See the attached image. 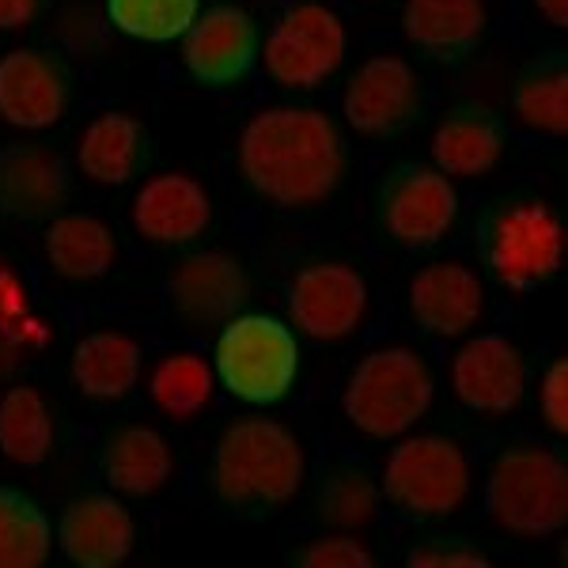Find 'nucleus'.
<instances>
[{
  "label": "nucleus",
  "instance_id": "nucleus-1",
  "mask_svg": "<svg viewBox=\"0 0 568 568\" xmlns=\"http://www.w3.org/2000/svg\"><path fill=\"white\" fill-rule=\"evenodd\" d=\"M235 163L246 186L270 205H323L349 175V141L318 106H262L246 118Z\"/></svg>",
  "mask_w": 568,
  "mask_h": 568
},
{
  "label": "nucleus",
  "instance_id": "nucleus-27",
  "mask_svg": "<svg viewBox=\"0 0 568 568\" xmlns=\"http://www.w3.org/2000/svg\"><path fill=\"white\" fill-rule=\"evenodd\" d=\"M383 489L368 466L337 463L315 489V516L326 530H364L379 519Z\"/></svg>",
  "mask_w": 568,
  "mask_h": 568
},
{
  "label": "nucleus",
  "instance_id": "nucleus-8",
  "mask_svg": "<svg viewBox=\"0 0 568 568\" xmlns=\"http://www.w3.org/2000/svg\"><path fill=\"white\" fill-rule=\"evenodd\" d=\"M349 58V31L326 0H288L262 34L265 77L284 91H315Z\"/></svg>",
  "mask_w": 568,
  "mask_h": 568
},
{
  "label": "nucleus",
  "instance_id": "nucleus-32",
  "mask_svg": "<svg viewBox=\"0 0 568 568\" xmlns=\"http://www.w3.org/2000/svg\"><path fill=\"white\" fill-rule=\"evenodd\" d=\"M292 565L300 568H372V549L353 538V530H323L292 554Z\"/></svg>",
  "mask_w": 568,
  "mask_h": 568
},
{
  "label": "nucleus",
  "instance_id": "nucleus-11",
  "mask_svg": "<svg viewBox=\"0 0 568 568\" xmlns=\"http://www.w3.org/2000/svg\"><path fill=\"white\" fill-rule=\"evenodd\" d=\"M72 99L77 77L65 53L50 45H16L0 58V118L12 130H53L69 118Z\"/></svg>",
  "mask_w": 568,
  "mask_h": 568
},
{
  "label": "nucleus",
  "instance_id": "nucleus-5",
  "mask_svg": "<svg viewBox=\"0 0 568 568\" xmlns=\"http://www.w3.org/2000/svg\"><path fill=\"white\" fill-rule=\"evenodd\" d=\"M213 372L227 398L254 409L281 406L300 379V334L277 315L240 311L220 326Z\"/></svg>",
  "mask_w": 568,
  "mask_h": 568
},
{
  "label": "nucleus",
  "instance_id": "nucleus-13",
  "mask_svg": "<svg viewBox=\"0 0 568 568\" xmlns=\"http://www.w3.org/2000/svg\"><path fill=\"white\" fill-rule=\"evenodd\" d=\"M262 61V27L240 4L201 8L182 34V69L213 91H232L254 77Z\"/></svg>",
  "mask_w": 568,
  "mask_h": 568
},
{
  "label": "nucleus",
  "instance_id": "nucleus-24",
  "mask_svg": "<svg viewBox=\"0 0 568 568\" xmlns=\"http://www.w3.org/2000/svg\"><path fill=\"white\" fill-rule=\"evenodd\" d=\"M42 254L61 281L91 284L110 277V270L118 265V235L103 216L61 213L45 224Z\"/></svg>",
  "mask_w": 568,
  "mask_h": 568
},
{
  "label": "nucleus",
  "instance_id": "nucleus-4",
  "mask_svg": "<svg viewBox=\"0 0 568 568\" xmlns=\"http://www.w3.org/2000/svg\"><path fill=\"white\" fill-rule=\"evenodd\" d=\"M481 500L504 535L549 538L568 524V463L561 447L516 439L493 455Z\"/></svg>",
  "mask_w": 568,
  "mask_h": 568
},
{
  "label": "nucleus",
  "instance_id": "nucleus-19",
  "mask_svg": "<svg viewBox=\"0 0 568 568\" xmlns=\"http://www.w3.org/2000/svg\"><path fill=\"white\" fill-rule=\"evenodd\" d=\"M504 149H508V122L497 106L478 103V99L447 106L428 141L433 163L452 179L489 175L504 160Z\"/></svg>",
  "mask_w": 568,
  "mask_h": 568
},
{
  "label": "nucleus",
  "instance_id": "nucleus-37",
  "mask_svg": "<svg viewBox=\"0 0 568 568\" xmlns=\"http://www.w3.org/2000/svg\"><path fill=\"white\" fill-rule=\"evenodd\" d=\"M530 4H535V12L542 16L549 27H557V31L568 27V0H530Z\"/></svg>",
  "mask_w": 568,
  "mask_h": 568
},
{
  "label": "nucleus",
  "instance_id": "nucleus-7",
  "mask_svg": "<svg viewBox=\"0 0 568 568\" xmlns=\"http://www.w3.org/2000/svg\"><path fill=\"white\" fill-rule=\"evenodd\" d=\"M383 504L414 524L447 519L470 500L474 470L463 444L436 433L398 436L379 474Z\"/></svg>",
  "mask_w": 568,
  "mask_h": 568
},
{
  "label": "nucleus",
  "instance_id": "nucleus-12",
  "mask_svg": "<svg viewBox=\"0 0 568 568\" xmlns=\"http://www.w3.org/2000/svg\"><path fill=\"white\" fill-rule=\"evenodd\" d=\"M368 307V281L345 262H311L288 284V326L315 345L349 342Z\"/></svg>",
  "mask_w": 568,
  "mask_h": 568
},
{
  "label": "nucleus",
  "instance_id": "nucleus-28",
  "mask_svg": "<svg viewBox=\"0 0 568 568\" xmlns=\"http://www.w3.org/2000/svg\"><path fill=\"white\" fill-rule=\"evenodd\" d=\"M53 452V414L39 387H12L0 398V455L34 470Z\"/></svg>",
  "mask_w": 568,
  "mask_h": 568
},
{
  "label": "nucleus",
  "instance_id": "nucleus-26",
  "mask_svg": "<svg viewBox=\"0 0 568 568\" xmlns=\"http://www.w3.org/2000/svg\"><path fill=\"white\" fill-rule=\"evenodd\" d=\"M511 114L538 136L561 141L568 133V61L561 50H542L524 61L511 84Z\"/></svg>",
  "mask_w": 568,
  "mask_h": 568
},
{
  "label": "nucleus",
  "instance_id": "nucleus-9",
  "mask_svg": "<svg viewBox=\"0 0 568 568\" xmlns=\"http://www.w3.org/2000/svg\"><path fill=\"white\" fill-rule=\"evenodd\" d=\"M372 213L379 232L406 251H428L444 243L459 224L463 197L455 179L444 175L436 163L406 160L394 163L375 182Z\"/></svg>",
  "mask_w": 568,
  "mask_h": 568
},
{
  "label": "nucleus",
  "instance_id": "nucleus-21",
  "mask_svg": "<svg viewBox=\"0 0 568 568\" xmlns=\"http://www.w3.org/2000/svg\"><path fill=\"white\" fill-rule=\"evenodd\" d=\"M136 549L133 511L122 500L88 493L61 516V554L77 568H118Z\"/></svg>",
  "mask_w": 568,
  "mask_h": 568
},
{
  "label": "nucleus",
  "instance_id": "nucleus-20",
  "mask_svg": "<svg viewBox=\"0 0 568 568\" xmlns=\"http://www.w3.org/2000/svg\"><path fill=\"white\" fill-rule=\"evenodd\" d=\"M152 133L130 110H103L88 122L77 144V168L103 190L130 186L152 168Z\"/></svg>",
  "mask_w": 568,
  "mask_h": 568
},
{
  "label": "nucleus",
  "instance_id": "nucleus-30",
  "mask_svg": "<svg viewBox=\"0 0 568 568\" xmlns=\"http://www.w3.org/2000/svg\"><path fill=\"white\" fill-rule=\"evenodd\" d=\"M53 554V524L23 489L0 485V568H42Z\"/></svg>",
  "mask_w": 568,
  "mask_h": 568
},
{
  "label": "nucleus",
  "instance_id": "nucleus-23",
  "mask_svg": "<svg viewBox=\"0 0 568 568\" xmlns=\"http://www.w3.org/2000/svg\"><path fill=\"white\" fill-rule=\"evenodd\" d=\"M144 375L141 342L122 329H91L72 349V383L88 402L118 406L133 398Z\"/></svg>",
  "mask_w": 568,
  "mask_h": 568
},
{
  "label": "nucleus",
  "instance_id": "nucleus-34",
  "mask_svg": "<svg viewBox=\"0 0 568 568\" xmlns=\"http://www.w3.org/2000/svg\"><path fill=\"white\" fill-rule=\"evenodd\" d=\"M538 414L549 425L554 436H565L568 433V361L565 356H554L549 368L542 372L538 379Z\"/></svg>",
  "mask_w": 568,
  "mask_h": 568
},
{
  "label": "nucleus",
  "instance_id": "nucleus-17",
  "mask_svg": "<svg viewBox=\"0 0 568 568\" xmlns=\"http://www.w3.org/2000/svg\"><path fill=\"white\" fill-rule=\"evenodd\" d=\"M485 284L463 262H433L409 281V315L420 334L436 342L466 337L485 318Z\"/></svg>",
  "mask_w": 568,
  "mask_h": 568
},
{
  "label": "nucleus",
  "instance_id": "nucleus-3",
  "mask_svg": "<svg viewBox=\"0 0 568 568\" xmlns=\"http://www.w3.org/2000/svg\"><path fill=\"white\" fill-rule=\"evenodd\" d=\"M478 258L508 292H538L565 270V224L554 205L538 197H497L474 224Z\"/></svg>",
  "mask_w": 568,
  "mask_h": 568
},
{
  "label": "nucleus",
  "instance_id": "nucleus-36",
  "mask_svg": "<svg viewBox=\"0 0 568 568\" xmlns=\"http://www.w3.org/2000/svg\"><path fill=\"white\" fill-rule=\"evenodd\" d=\"M20 361H23V342L8 334V329H0V379L20 372Z\"/></svg>",
  "mask_w": 568,
  "mask_h": 568
},
{
  "label": "nucleus",
  "instance_id": "nucleus-14",
  "mask_svg": "<svg viewBox=\"0 0 568 568\" xmlns=\"http://www.w3.org/2000/svg\"><path fill=\"white\" fill-rule=\"evenodd\" d=\"M168 304L179 323L194 329L224 326L251 304V273L240 258L224 251H194L179 258L168 273Z\"/></svg>",
  "mask_w": 568,
  "mask_h": 568
},
{
  "label": "nucleus",
  "instance_id": "nucleus-18",
  "mask_svg": "<svg viewBox=\"0 0 568 568\" xmlns=\"http://www.w3.org/2000/svg\"><path fill=\"white\" fill-rule=\"evenodd\" d=\"M213 224V197L194 175H152L133 197V227L144 243L179 251L197 243Z\"/></svg>",
  "mask_w": 568,
  "mask_h": 568
},
{
  "label": "nucleus",
  "instance_id": "nucleus-6",
  "mask_svg": "<svg viewBox=\"0 0 568 568\" xmlns=\"http://www.w3.org/2000/svg\"><path fill=\"white\" fill-rule=\"evenodd\" d=\"M436 402V375L425 356L409 345H383L361 356L342 390V409L356 433L372 439H398L414 433V425Z\"/></svg>",
  "mask_w": 568,
  "mask_h": 568
},
{
  "label": "nucleus",
  "instance_id": "nucleus-22",
  "mask_svg": "<svg viewBox=\"0 0 568 568\" xmlns=\"http://www.w3.org/2000/svg\"><path fill=\"white\" fill-rule=\"evenodd\" d=\"M489 4L485 0H406L402 34L420 58L459 65L485 42Z\"/></svg>",
  "mask_w": 568,
  "mask_h": 568
},
{
  "label": "nucleus",
  "instance_id": "nucleus-31",
  "mask_svg": "<svg viewBox=\"0 0 568 568\" xmlns=\"http://www.w3.org/2000/svg\"><path fill=\"white\" fill-rule=\"evenodd\" d=\"M201 0H106V20L133 42L168 45L182 42L197 20Z\"/></svg>",
  "mask_w": 568,
  "mask_h": 568
},
{
  "label": "nucleus",
  "instance_id": "nucleus-35",
  "mask_svg": "<svg viewBox=\"0 0 568 568\" xmlns=\"http://www.w3.org/2000/svg\"><path fill=\"white\" fill-rule=\"evenodd\" d=\"M45 8L50 0H0V31H23L34 20H42Z\"/></svg>",
  "mask_w": 568,
  "mask_h": 568
},
{
  "label": "nucleus",
  "instance_id": "nucleus-29",
  "mask_svg": "<svg viewBox=\"0 0 568 568\" xmlns=\"http://www.w3.org/2000/svg\"><path fill=\"white\" fill-rule=\"evenodd\" d=\"M213 361L201 353H168L149 375V398L175 420H190L213 406L216 394Z\"/></svg>",
  "mask_w": 568,
  "mask_h": 568
},
{
  "label": "nucleus",
  "instance_id": "nucleus-16",
  "mask_svg": "<svg viewBox=\"0 0 568 568\" xmlns=\"http://www.w3.org/2000/svg\"><path fill=\"white\" fill-rule=\"evenodd\" d=\"M72 168L50 144L20 141L0 149V216L12 224H50L69 213Z\"/></svg>",
  "mask_w": 568,
  "mask_h": 568
},
{
  "label": "nucleus",
  "instance_id": "nucleus-25",
  "mask_svg": "<svg viewBox=\"0 0 568 568\" xmlns=\"http://www.w3.org/2000/svg\"><path fill=\"white\" fill-rule=\"evenodd\" d=\"M175 474V452L168 436L149 425L114 428L103 444V478L122 497H152Z\"/></svg>",
  "mask_w": 568,
  "mask_h": 568
},
{
  "label": "nucleus",
  "instance_id": "nucleus-10",
  "mask_svg": "<svg viewBox=\"0 0 568 568\" xmlns=\"http://www.w3.org/2000/svg\"><path fill=\"white\" fill-rule=\"evenodd\" d=\"M428 95L420 72L398 53H375L353 69L342 91V114L353 133L368 141H394L417 130Z\"/></svg>",
  "mask_w": 568,
  "mask_h": 568
},
{
  "label": "nucleus",
  "instance_id": "nucleus-33",
  "mask_svg": "<svg viewBox=\"0 0 568 568\" xmlns=\"http://www.w3.org/2000/svg\"><path fill=\"white\" fill-rule=\"evenodd\" d=\"M406 561L414 568H489V554L474 542H466V538L433 535L409 546Z\"/></svg>",
  "mask_w": 568,
  "mask_h": 568
},
{
  "label": "nucleus",
  "instance_id": "nucleus-2",
  "mask_svg": "<svg viewBox=\"0 0 568 568\" xmlns=\"http://www.w3.org/2000/svg\"><path fill=\"white\" fill-rule=\"evenodd\" d=\"M307 481L304 439L273 417H235L209 455V489L224 511L265 519L288 508Z\"/></svg>",
  "mask_w": 568,
  "mask_h": 568
},
{
  "label": "nucleus",
  "instance_id": "nucleus-15",
  "mask_svg": "<svg viewBox=\"0 0 568 568\" xmlns=\"http://www.w3.org/2000/svg\"><path fill=\"white\" fill-rule=\"evenodd\" d=\"M455 398L474 414H511L530 387L527 356L504 334H474L447 361Z\"/></svg>",
  "mask_w": 568,
  "mask_h": 568
}]
</instances>
